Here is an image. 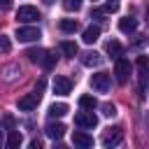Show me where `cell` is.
Here are the masks:
<instances>
[{
    "instance_id": "6da1fadb",
    "label": "cell",
    "mask_w": 149,
    "mask_h": 149,
    "mask_svg": "<svg viewBox=\"0 0 149 149\" xmlns=\"http://www.w3.org/2000/svg\"><path fill=\"white\" fill-rule=\"evenodd\" d=\"M121 140H123V128H121V126L107 128V130L102 133V147H105V149H114Z\"/></svg>"
},
{
    "instance_id": "7a4b0ae2",
    "label": "cell",
    "mask_w": 149,
    "mask_h": 149,
    "mask_svg": "<svg viewBox=\"0 0 149 149\" xmlns=\"http://www.w3.org/2000/svg\"><path fill=\"white\" fill-rule=\"evenodd\" d=\"M137 81H140V91H144L147 81H149V56H137Z\"/></svg>"
},
{
    "instance_id": "3957f363",
    "label": "cell",
    "mask_w": 149,
    "mask_h": 149,
    "mask_svg": "<svg viewBox=\"0 0 149 149\" xmlns=\"http://www.w3.org/2000/svg\"><path fill=\"white\" fill-rule=\"evenodd\" d=\"M114 74H116V81H119V84H126V81H128V77H130V61H126L123 56H121V58H116Z\"/></svg>"
},
{
    "instance_id": "277c9868",
    "label": "cell",
    "mask_w": 149,
    "mask_h": 149,
    "mask_svg": "<svg viewBox=\"0 0 149 149\" xmlns=\"http://www.w3.org/2000/svg\"><path fill=\"white\" fill-rule=\"evenodd\" d=\"M16 37H19V42H35V40L42 37V33L35 26H23V28L16 30Z\"/></svg>"
},
{
    "instance_id": "5b68a950",
    "label": "cell",
    "mask_w": 149,
    "mask_h": 149,
    "mask_svg": "<svg viewBox=\"0 0 149 149\" xmlns=\"http://www.w3.org/2000/svg\"><path fill=\"white\" fill-rule=\"evenodd\" d=\"M74 123H77L79 128H95V126H98V116H95L93 112L84 109V112H79V114L74 116Z\"/></svg>"
},
{
    "instance_id": "8992f818",
    "label": "cell",
    "mask_w": 149,
    "mask_h": 149,
    "mask_svg": "<svg viewBox=\"0 0 149 149\" xmlns=\"http://www.w3.org/2000/svg\"><path fill=\"white\" fill-rule=\"evenodd\" d=\"M16 19H19V21H23V23H33V21H37V19H40V12H37L35 7H30V5H23V7H19Z\"/></svg>"
},
{
    "instance_id": "52a82bcc",
    "label": "cell",
    "mask_w": 149,
    "mask_h": 149,
    "mask_svg": "<svg viewBox=\"0 0 149 149\" xmlns=\"http://www.w3.org/2000/svg\"><path fill=\"white\" fill-rule=\"evenodd\" d=\"M40 91H33V93H28V95H23L21 100H19V109H23V112H30V109H35L37 107V102H40Z\"/></svg>"
},
{
    "instance_id": "ba28073f",
    "label": "cell",
    "mask_w": 149,
    "mask_h": 149,
    "mask_svg": "<svg viewBox=\"0 0 149 149\" xmlns=\"http://www.w3.org/2000/svg\"><path fill=\"white\" fill-rule=\"evenodd\" d=\"M91 86H93L95 91L105 93V91L109 88V74H107V72H95V74L91 77Z\"/></svg>"
},
{
    "instance_id": "9c48e42d",
    "label": "cell",
    "mask_w": 149,
    "mask_h": 149,
    "mask_svg": "<svg viewBox=\"0 0 149 149\" xmlns=\"http://www.w3.org/2000/svg\"><path fill=\"white\" fill-rule=\"evenodd\" d=\"M72 142H74V149H91V147H93V137L86 135L84 130H74Z\"/></svg>"
},
{
    "instance_id": "30bf717a",
    "label": "cell",
    "mask_w": 149,
    "mask_h": 149,
    "mask_svg": "<svg viewBox=\"0 0 149 149\" xmlns=\"http://www.w3.org/2000/svg\"><path fill=\"white\" fill-rule=\"evenodd\" d=\"M70 88H72V81H70L68 77H56V79H54V91H56L58 95H68Z\"/></svg>"
},
{
    "instance_id": "8fae6325",
    "label": "cell",
    "mask_w": 149,
    "mask_h": 149,
    "mask_svg": "<svg viewBox=\"0 0 149 149\" xmlns=\"http://www.w3.org/2000/svg\"><path fill=\"white\" fill-rule=\"evenodd\" d=\"M44 133L51 137V140H58V137H63V133H65V126L61 123V121H51V123H47V128H44Z\"/></svg>"
},
{
    "instance_id": "7c38bea8",
    "label": "cell",
    "mask_w": 149,
    "mask_h": 149,
    "mask_svg": "<svg viewBox=\"0 0 149 149\" xmlns=\"http://www.w3.org/2000/svg\"><path fill=\"white\" fill-rule=\"evenodd\" d=\"M26 56H28V61H30V63H40V65H44V61L49 58V54H47L44 49H28V51H26Z\"/></svg>"
},
{
    "instance_id": "4fadbf2b",
    "label": "cell",
    "mask_w": 149,
    "mask_h": 149,
    "mask_svg": "<svg viewBox=\"0 0 149 149\" xmlns=\"http://www.w3.org/2000/svg\"><path fill=\"white\" fill-rule=\"evenodd\" d=\"M81 63L88 65V68H91V65H100V63H102V56H100L98 51H86V54L81 56Z\"/></svg>"
},
{
    "instance_id": "5bb4252c",
    "label": "cell",
    "mask_w": 149,
    "mask_h": 149,
    "mask_svg": "<svg viewBox=\"0 0 149 149\" xmlns=\"http://www.w3.org/2000/svg\"><path fill=\"white\" fill-rule=\"evenodd\" d=\"M98 37H100V26H88V28L84 30V42H86V44H93Z\"/></svg>"
},
{
    "instance_id": "9a60e30c",
    "label": "cell",
    "mask_w": 149,
    "mask_h": 149,
    "mask_svg": "<svg viewBox=\"0 0 149 149\" xmlns=\"http://www.w3.org/2000/svg\"><path fill=\"white\" fill-rule=\"evenodd\" d=\"M107 54H109L112 58H121V54H123V47H121V42H116V40H109V42H107Z\"/></svg>"
},
{
    "instance_id": "2e32d148",
    "label": "cell",
    "mask_w": 149,
    "mask_h": 149,
    "mask_svg": "<svg viewBox=\"0 0 149 149\" xmlns=\"http://www.w3.org/2000/svg\"><path fill=\"white\" fill-rule=\"evenodd\" d=\"M5 147H7V149H19V147H21V133H19V130H9Z\"/></svg>"
},
{
    "instance_id": "e0dca14e",
    "label": "cell",
    "mask_w": 149,
    "mask_h": 149,
    "mask_svg": "<svg viewBox=\"0 0 149 149\" xmlns=\"http://www.w3.org/2000/svg\"><path fill=\"white\" fill-rule=\"evenodd\" d=\"M135 28H137V21L130 19V16H126V19L119 21V30H121V33H133Z\"/></svg>"
},
{
    "instance_id": "ac0fdd59",
    "label": "cell",
    "mask_w": 149,
    "mask_h": 149,
    "mask_svg": "<svg viewBox=\"0 0 149 149\" xmlns=\"http://www.w3.org/2000/svg\"><path fill=\"white\" fill-rule=\"evenodd\" d=\"M79 107H81V109H88V112H93V109L98 107V100H95L93 95H81V98H79Z\"/></svg>"
},
{
    "instance_id": "d6986e66",
    "label": "cell",
    "mask_w": 149,
    "mask_h": 149,
    "mask_svg": "<svg viewBox=\"0 0 149 149\" xmlns=\"http://www.w3.org/2000/svg\"><path fill=\"white\" fill-rule=\"evenodd\" d=\"M65 112H68V105H65V102H54V105L49 107V116H51V119H56V116H63Z\"/></svg>"
},
{
    "instance_id": "ffe728a7",
    "label": "cell",
    "mask_w": 149,
    "mask_h": 149,
    "mask_svg": "<svg viewBox=\"0 0 149 149\" xmlns=\"http://www.w3.org/2000/svg\"><path fill=\"white\" fill-rule=\"evenodd\" d=\"M61 30L63 33H74L77 30V21L74 19H63L61 21Z\"/></svg>"
},
{
    "instance_id": "44dd1931",
    "label": "cell",
    "mask_w": 149,
    "mask_h": 149,
    "mask_svg": "<svg viewBox=\"0 0 149 149\" xmlns=\"http://www.w3.org/2000/svg\"><path fill=\"white\" fill-rule=\"evenodd\" d=\"M61 51L65 56H77V44L74 42H61Z\"/></svg>"
},
{
    "instance_id": "7402d4cb",
    "label": "cell",
    "mask_w": 149,
    "mask_h": 149,
    "mask_svg": "<svg viewBox=\"0 0 149 149\" xmlns=\"http://www.w3.org/2000/svg\"><path fill=\"white\" fill-rule=\"evenodd\" d=\"M63 7L68 12H79L81 9V0H63Z\"/></svg>"
},
{
    "instance_id": "603a6c76",
    "label": "cell",
    "mask_w": 149,
    "mask_h": 149,
    "mask_svg": "<svg viewBox=\"0 0 149 149\" xmlns=\"http://www.w3.org/2000/svg\"><path fill=\"white\" fill-rule=\"evenodd\" d=\"M102 12H107V14L119 12V2H116V0H107V2H105V7H102Z\"/></svg>"
},
{
    "instance_id": "cb8c5ba5",
    "label": "cell",
    "mask_w": 149,
    "mask_h": 149,
    "mask_svg": "<svg viewBox=\"0 0 149 149\" xmlns=\"http://www.w3.org/2000/svg\"><path fill=\"white\" fill-rule=\"evenodd\" d=\"M102 114H105V116H114V114H116V107H114L112 102H105V105H102Z\"/></svg>"
},
{
    "instance_id": "d4e9b609",
    "label": "cell",
    "mask_w": 149,
    "mask_h": 149,
    "mask_svg": "<svg viewBox=\"0 0 149 149\" xmlns=\"http://www.w3.org/2000/svg\"><path fill=\"white\" fill-rule=\"evenodd\" d=\"M0 49H2V54L9 51V37L7 35H0Z\"/></svg>"
},
{
    "instance_id": "484cf974",
    "label": "cell",
    "mask_w": 149,
    "mask_h": 149,
    "mask_svg": "<svg viewBox=\"0 0 149 149\" xmlns=\"http://www.w3.org/2000/svg\"><path fill=\"white\" fill-rule=\"evenodd\" d=\"M54 63H56V56H51V54H49V58L44 61V68H54Z\"/></svg>"
},
{
    "instance_id": "4316f807",
    "label": "cell",
    "mask_w": 149,
    "mask_h": 149,
    "mask_svg": "<svg viewBox=\"0 0 149 149\" xmlns=\"http://www.w3.org/2000/svg\"><path fill=\"white\" fill-rule=\"evenodd\" d=\"M28 149H44V147H42V142H40V140H33V142L28 144Z\"/></svg>"
},
{
    "instance_id": "83f0119b",
    "label": "cell",
    "mask_w": 149,
    "mask_h": 149,
    "mask_svg": "<svg viewBox=\"0 0 149 149\" xmlns=\"http://www.w3.org/2000/svg\"><path fill=\"white\" fill-rule=\"evenodd\" d=\"M2 9H9V0H2Z\"/></svg>"
},
{
    "instance_id": "f1b7e54d",
    "label": "cell",
    "mask_w": 149,
    "mask_h": 149,
    "mask_svg": "<svg viewBox=\"0 0 149 149\" xmlns=\"http://www.w3.org/2000/svg\"><path fill=\"white\" fill-rule=\"evenodd\" d=\"M54 149H68V147H65V144H56Z\"/></svg>"
},
{
    "instance_id": "f546056e",
    "label": "cell",
    "mask_w": 149,
    "mask_h": 149,
    "mask_svg": "<svg viewBox=\"0 0 149 149\" xmlns=\"http://www.w3.org/2000/svg\"><path fill=\"white\" fill-rule=\"evenodd\" d=\"M44 2H47V5H54V0H44Z\"/></svg>"
},
{
    "instance_id": "4dcf8cb0",
    "label": "cell",
    "mask_w": 149,
    "mask_h": 149,
    "mask_svg": "<svg viewBox=\"0 0 149 149\" xmlns=\"http://www.w3.org/2000/svg\"><path fill=\"white\" fill-rule=\"evenodd\" d=\"M147 21H149V7H147Z\"/></svg>"
}]
</instances>
